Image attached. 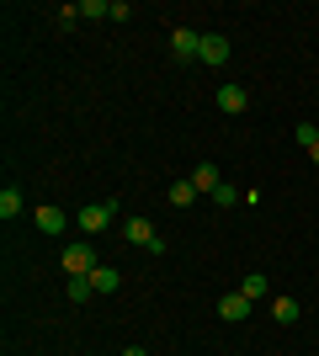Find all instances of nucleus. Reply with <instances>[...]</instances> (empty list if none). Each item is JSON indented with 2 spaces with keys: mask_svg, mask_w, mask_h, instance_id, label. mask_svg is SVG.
Returning <instances> with one entry per match:
<instances>
[{
  "mask_svg": "<svg viewBox=\"0 0 319 356\" xmlns=\"http://www.w3.org/2000/svg\"><path fill=\"white\" fill-rule=\"evenodd\" d=\"M16 213H22V192H16V186H6V192H0V218L11 223Z\"/></svg>",
  "mask_w": 319,
  "mask_h": 356,
  "instance_id": "obj_15",
  "label": "nucleus"
},
{
  "mask_svg": "<svg viewBox=\"0 0 319 356\" xmlns=\"http://www.w3.org/2000/svg\"><path fill=\"white\" fill-rule=\"evenodd\" d=\"M122 356H144V346H128V351H122Z\"/></svg>",
  "mask_w": 319,
  "mask_h": 356,
  "instance_id": "obj_22",
  "label": "nucleus"
},
{
  "mask_svg": "<svg viewBox=\"0 0 319 356\" xmlns=\"http://www.w3.org/2000/svg\"><path fill=\"white\" fill-rule=\"evenodd\" d=\"M32 218H38V229H43V234H59L64 223H69V218H64L59 208H38V213H32Z\"/></svg>",
  "mask_w": 319,
  "mask_h": 356,
  "instance_id": "obj_12",
  "label": "nucleus"
},
{
  "mask_svg": "<svg viewBox=\"0 0 319 356\" xmlns=\"http://www.w3.org/2000/svg\"><path fill=\"white\" fill-rule=\"evenodd\" d=\"M272 319L277 325H298V298H272Z\"/></svg>",
  "mask_w": 319,
  "mask_h": 356,
  "instance_id": "obj_11",
  "label": "nucleus"
},
{
  "mask_svg": "<svg viewBox=\"0 0 319 356\" xmlns=\"http://www.w3.org/2000/svg\"><path fill=\"white\" fill-rule=\"evenodd\" d=\"M213 102L234 118V112H245V106H250V90H245V86H218V96H213Z\"/></svg>",
  "mask_w": 319,
  "mask_h": 356,
  "instance_id": "obj_7",
  "label": "nucleus"
},
{
  "mask_svg": "<svg viewBox=\"0 0 319 356\" xmlns=\"http://www.w3.org/2000/svg\"><path fill=\"white\" fill-rule=\"evenodd\" d=\"M91 287H96L101 298L117 293V287H122V271H117V266H96V271H91Z\"/></svg>",
  "mask_w": 319,
  "mask_h": 356,
  "instance_id": "obj_9",
  "label": "nucleus"
},
{
  "mask_svg": "<svg viewBox=\"0 0 319 356\" xmlns=\"http://www.w3.org/2000/svg\"><path fill=\"white\" fill-rule=\"evenodd\" d=\"M122 239H128V245H144V250H149V245H154L160 234H154V223H149V218H128V223H122Z\"/></svg>",
  "mask_w": 319,
  "mask_h": 356,
  "instance_id": "obj_6",
  "label": "nucleus"
},
{
  "mask_svg": "<svg viewBox=\"0 0 319 356\" xmlns=\"http://www.w3.org/2000/svg\"><path fill=\"white\" fill-rule=\"evenodd\" d=\"M165 202L170 208H192V202H197V186H192V181H176V186L165 192Z\"/></svg>",
  "mask_w": 319,
  "mask_h": 356,
  "instance_id": "obj_10",
  "label": "nucleus"
},
{
  "mask_svg": "<svg viewBox=\"0 0 319 356\" xmlns=\"http://www.w3.org/2000/svg\"><path fill=\"white\" fill-rule=\"evenodd\" d=\"M240 293L250 298V303H256V298H266V277H261V271H245V277H240Z\"/></svg>",
  "mask_w": 319,
  "mask_h": 356,
  "instance_id": "obj_13",
  "label": "nucleus"
},
{
  "mask_svg": "<svg viewBox=\"0 0 319 356\" xmlns=\"http://www.w3.org/2000/svg\"><path fill=\"white\" fill-rule=\"evenodd\" d=\"M218 314H224L229 325H240V319H250V298H245L240 287H234V293H224V298H218Z\"/></svg>",
  "mask_w": 319,
  "mask_h": 356,
  "instance_id": "obj_4",
  "label": "nucleus"
},
{
  "mask_svg": "<svg viewBox=\"0 0 319 356\" xmlns=\"http://www.w3.org/2000/svg\"><path fill=\"white\" fill-rule=\"evenodd\" d=\"M170 48H176V59H197V54H202V32L176 27V32H170Z\"/></svg>",
  "mask_w": 319,
  "mask_h": 356,
  "instance_id": "obj_3",
  "label": "nucleus"
},
{
  "mask_svg": "<svg viewBox=\"0 0 319 356\" xmlns=\"http://www.w3.org/2000/svg\"><path fill=\"white\" fill-rule=\"evenodd\" d=\"M213 202H218V208H234V202H245V192H234V186H218V192H213Z\"/></svg>",
  "mask_w": 319,
  "mask_h": 356,
  "instance_id": "obj_16",
  "label": "nucleus"
},
{
  "mask_svg": "<svg viewBox=\"0 0 319 356\" xmlns=\"http://www.w3.org/2000/svg\"><path fill=\"white\" fill-rule=\"evenodd\" d=\"M314 138H319V128H314V122H298V144L309 149V144H314Z\"/></svg>",
  "mask_w": 319,
  "mask_h": 356,
  "instance_id": "obj_20",
  "label": "nucleus"
},
{
  "mask_svg": "<svg viewBox=\"0 0 319 356\" xmlns=\"http://www.w3.org/2000/svg\"><path fill=\"white\" fill-rule=\"evenodd\" d=\"M64 293H69V303H91V277H69V287H64Z\"/></svg>",
  "mask_w": 319,
  "mask_h": 356,
  "instance_id": "obj_14",
  "label": "nucleus"
},
{
  "mask_svg": "<svg viewBox=\"0 0 319 356\" xmlns=\"http://www.w3.org/2000/svg\"><path fill=\"white\" fill-rule=\"evenodd\" d=\"M309 160H314V165H319V138H314V144H309Z\"/></svg>",
  "mask_w": 319,
  "mask_h": 356,
  "instance_id": "obj_21",
  "label": "nucleus"
},
{
  "mask_svg": "<svg viewBox=\"0 0 319 356\" xmlns=\"http://www.w3.org/2000/svg\"><path fill=\"white\" fill-rule=\"evenodd\" d=\"M112 11V0H80V16H106Z\"/></svg>",
  "mask_w": 319,
  "mask_h": 356,
  "instance_id": "obj_17",
  "label": "nucleus"
},
{
  "mask_svg": "<svg viewBox=\"0 0 319 356\" xmlns=\"http://www.w3.org/2000/svg\"><path fill=\"white\" fill-rule=\"evenodd\" d=\"M192 186H197V192H218V186H224V176H218V165H208V160H202L197 165V170H192Z\"/></svg>",
  "mask_w": 319,
  "mask_h": 356,
  "instance_id": "obj_8",
  "label": "nucleus"
},
{
  "mask_svg": "<svg viewBox=\"0 0 319 356\" xmlns=\"http://www.w3.org/2000/svg\"><path fill=\"white\" fill-rule=\"evenodd\" d=\"M224 59H229V38H224V32H202L197 64H224Z\"/></svg>",
  "mask_w": 319,
  "mask_h": 356,
  "instance_id": "obj_5",
  "label": "nucleus"
},
{
  "mask_svg": "<svg viewBox=\"0 0 319 356\" xmlns=\"http://www.w3.org/2000/svg\"><path fill=\"white\" fill-rule=\"evenodd\" d=\"M112 218H117V202H85V208L75 213V223L85 229V234H101Z\"/></svg>",
  "mask_w": 319,
  "mask_h": 356,
  "instance_id": "obj_1",
  "label": "nucleus"
},
{
  "mask_svg": "<svg viewBox=\"0 0 319 356\" xmlns=\"http://www.w3.org/2000/svg\"><path fill=\"white\" fill-rule=\"evenodd\" d=\"M80 22V6H59V27H75Z\"/></svg>",
  "mask_w": 319,
  "mask_h": 356,
  "instance_id": "obj_19",
  "label": "nucleus"
},
{
  "mask_svg": "<svg viewBox=\"0 0 319 356\" xmlns=\"http://www.w3.org/2000/svg\"><path fill=\"white\" fill-rule=\"evenodd\" d=\"M128 16H133V6H128V0H112V11H106V22H128Z\"/></svg>",
  "mask_w": 319,
  "mask_h": 356,
  "instance_id": "obj_18",
  "label": "nucleus"
},
{
  "mask_svg": "<svg viewBox=\"0 0 319 356\" xmlns=\"http://www.w3.org/2000/svg\"><path fill=\"white\" fill-rule=\"evenodd\" d=\"M64 271H69V277H91V271H96V245L75 239V245L64 250Z\"/></svg>",
  "mask_w": 319,
  "mask_h": 356,
  "instance_id": "obj_2",
  "label": "nucleus"
}]
</instances>
